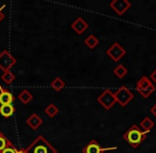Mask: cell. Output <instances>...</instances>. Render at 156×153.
<instances>
[{"label": "cell", "mask_w": 156, "mask_h": 153, "mask_svg": "<svg viewBox=\"0 0 156 153\" xmlns=\"http://www.w3.org/2000/svg\"><path fill=\"white\" fill-rule=\"evenodd\" d=\"M125 53H126V51L119 45V43H114L106 51V54L114 61V62L120 61V59L123 55H125Z\"/></svg>", "instance_id": "obj_7"}, {"label": "cell", "mask_w": 156, "mask_h": 153, "mask_svg": "<svg viewBox=\"0 0 156 153\" xmlns=\"http://www.w3.org/2000/svg\"><path fill=\"white\" fill-rule=\"evenodd\" d=\"M15 113V108L13 104H4L0 105V115L4 118H10Z\"/></svg>", "instance_id": "obj_13"}, {"label": "cell", "mask_w": 156, "mask_h": 153, "mask_svg": "<svg viewBox=\"0 0 156 153\" xmlns=\"http://www.w3.org/2000/svg\"><path fill=\"white\" fill-rule=\"evenodd\" d=\"M27 124L32 129V130L35 131L43 124V119H41L36 113H33V114L27 119Z\"/></svg>", "instance_id": "obj_12"}, {"label": "cell", "mask_w": 156, "mask_h": 153, "mask_svg": "<svg viewBox=\"0 0 156 153\" xmlns=\"http://www.w3.org/2000/svg\"><path fill=\"white\" fill-rule=\"evenodd\" d=\"M45 113H46V115H47L48 117L53 118V117H55V116L58 114V108L55 105V104L50 103L49 105L45 109Z\"/></svg>", "instance_id": "obj_18"}, {"label": "cell", "mask_w": 156, "mask_h": 153, "mask_svg": "<svg viewBox=\"0 0 156 153\" xmlns=\"http://www.w3.org/2000/svg\"><path fill=\"white\" fill-rule=\"evenodd\" d=\"M2 89H3V88H2L1 85H0V93H1V91H2Z\"/></svg>", "instance_id": "obj_27"}, {"label": "cell", "mask_w": 156, "mask_h": 153, "mask_svg": "<svg viewBox=\"0 0 156 153\" xmlns=\"http://www.w3.org/2000/svg\"><path fill=\"white\" fill-rule=\"evenodd\" d=\"M15 100V97L9 89L3 88L2 91L0 93V105H4V104H12Z\"/></svg>", "instance_id": "obj_11"}, {"label": "cell", "mask_w": 156, "mask_h": 153, "mask_svg": "<svg viewBox=\"0 0 156 153\" xmlns=\"http://www.w3.org/2000/svg\"><path fill=\"white\" fill-rule=\"evenodd\" d=\"M114 96H115L116 102H118L121 106H126L127 104H129V102H131L132 100L134 99V94L125 86L120 87V88L114 94Z\"/></svg>", "instance_id": "obj_4"}, {"label": "cell", "mask_w": 156, "mask_h": 153, "mask_svg": "<svg viewBox=\"0 0 156 153\" xmlns=\"http://www.w3.org/2000/svg\"><path fill=\"white\" fill-rule=\"evenodd\" d=\"M1 79H2V81L5 83V84L10 85V84H12V83L15 81V79H16V76H15L14 73H13L12 71L10 70V71H5V73H2Z\"/></svg>", "instance_id": "obj_19"}, {"label": "cell", "mask_w": 156, "mask_h": 153, "mask_svg": "<svg viewBox=\"0 0 156 153\" xmlns=\"http://www.w3.org/2000/svg\"><path fill=\"white\" fill-rule=\"evenodd\" d=\"M88 28V23L82 18V17H78L73 23H71V29L76 32V34H83Z\"/></svg>", "instance_id": "obj_10"}, {"label": "cell", "mask_w": 156, "mask_h": 153, "mask_svg": "<svg viewBox=\"0 0 156 153\" xmlns=\"http://www.w3.org/2000/svg\"><path fill=\"white\" fill-rule=\"evenodd\" d=\"M136 89L144 98H148L155 91V85L148 79V76H144L141 79H139L136 84Z\"/></svg>", "instance_id": "obj_3"}, {"label": "cell", "mask_w": 156, "mask_h": 153, "mask_svg": "<svg viewBox=\"0 0 156 153\" xmlns=\"http://www.w3.org/2000/svg\"><path fill=\"white\" fill-rule=\"evenodd\" d=\"M17 153H27V152H26L25 149H20V150H18V151H17Z\"/></svg>", "instance_id": "obj_26"}, {"label": "cell", "mask_w": 156, "mask_h": 153, "mask_svg": "<svg viewBox=\"0 0 156 153\" xmlns=\"http://www.w3.org/2000/svg\"><path fill=\"white\" fill-rule=\"evenodd\" d=\"M12 144V141H10V139L6 138V136H4L3 133L0 132V152L2 151V150H4L6 147H8L9 145H11Z\"/></svg>", "instance_id": "obj_21"}, {"label": "cell", "mask_w": 156, "mask_h": 153, "mask_svg": "<svg viewBox=\"0 0 156 153\" xmlns=\"http://www.w3.org/2000/svg\"><path fill=\"white\" fill-rule=\"evenodd\" d=\"M50 86H51L55 91H61L64 87L66 86V84H65V82H64L62 79L58 78V76H56V78L53 79V80H52V82L50 83Z\"/></svg>", "instance_id": "obj_16"}, {"label": "cell", "mask_w": 156, "mask_h": 153, "mask_svg": "<svg viewBox=\"0 0 156 153\" xmlns=\"http://www.w3.org/2000/svg\"><path fill=\"white\" fill-rule=\"evenodd\" d=\"M2 8H4V5L2 6ZM2 8H0V23H1V21H2V20H3V19H4V14H3V13L1 12V11H2Z\"/></svg>", "instance_id": "obj_25"}, {"label": "cell", "mask_w": 156, "mask_h": 153, "mask_svg": "<svg viewBox=\"0 0 156 153\" xmlns=\"http://www.w3.org/2000/svg\"><path fill=\"white\" fill-rule=\"evenodd\" d=\"M150 112H151V113H152V114H153V115H154V116H155V117H156V103L154 104V105H153V106H152V108H151Z\"/></svg>", "instance_id": "obj_24"}, {"label": "cell", "mask_w": 156, "mask_h": 153, "mask_svg": "<svg viewBox=\"0 0 156 153\" xmlns=\"http://www.w3.org/2000/svg\"><path fill=\"white\" fill-rule=\"evenodd\" d=\"M114 73H115V76H117V78L122 79L127 75V69L125 68L124 65L119 64L115 69H114Z\"/></svg>", "instance_id": "obj_20"}, {"label": "cell", "mask_w": 156, "mask_h": 153, "mask_svg": "<svg viewBox=\"0 0 156 153\" xmlns=\"http://www.w3.org/2000/svg\"><path fill=\"white\" fill-rule=\"evenodd\" d=\"M25 150L27 153H58V150L44 136H38Z\"/></svg>", "instance_id": "obj_2"}, {"label": "cell", "mask_w": 156, "mask_h": 153, "mask_svg": "<svg viewBox=\"0 0 156 153\" xmlns=\"http://www.w3.org/2000/svg\"><path fill=\"white\" fill-rule=\"evenodd\" d=\"M84 43H85V45L89 48V49H94V48H96L97 46L99 45V39L97 38L94 35H93V34H90V35L87 36V37L85 38Z\"/></svg>", "instance_id": "obj_17"}, {"label": "cell", "mask_w": 156, "mask_h": 153, "mask_svg": "<svg viewBox=\"0 0 156 153\" xmlns=\"http://www.w3.org/2000/svg\"><path fill=\"white\" fill-rule=\"evenodd\" d=\"M147 134L148 133L144 132L140 128H138L136 124H133L131 128L127 130V132H125L123 134L124 141H126L129 143V145L132 148H138V146L147 138Z\"/></svg>", "instance_id": "obj_1"}, {"label": "cell", "mask_w": 156, "mask_h": 153, "mask_svg": "<svg viewBox=\"0 0 156 153\" xmlns=\"http://www.w3.org/2000/svg\"><path fill=\"white\" fill-rule=\"evenodd\" d=\"M98 102L105 109V110H111L113 105L116 103V99L114 93L111 89H105L101 93V95L98 97Z\"/></svg>", "instance_id": "obj_6"}, {"label": "cell", "mask_w": 156, "mask_h": 153, "mask_svg": "<svg viewBox=\"0 0 156 153\" xmlns=\"http://www.w3.org/2000/svg\"><path fill=\"white\" fill-rule=\"evenodd\" d=\"M150 78H151V80H152L153 82H155V83H156V70H154L152 73H151Z\"/></svg>", "instance_id": "obj_23"}, {"label": "cell", "mask_w": 156, "mask_h": 153, "mask_svg": "<svg viewBox=\"0 0 156 153\" xmlns=\"http://www.w3.org/2000/svg\"><path fill=\"white\" fill-rule=\"evenodd\" d=\"M17 151H18V150L15 148V146L13 145V144H11V145H9L5 149L2 150L0 153H17Z\"/></svg>", "instance_id": "obj_22"}, {"label": "cell", "mask_w": 156, "mask_h": 153, "mask_svg": "<svg viewBox=\"0 0 156 153\" xmlns=\"http://www.w3.org/2000/svg\"><path fill=\"white\" fill-rule=\"evenodd\" d=\"M18 99L23 104H28L33 99V95L28 89H23L18 95Z\"/></svg>", "instance_id": "obj_14"}, {"label": "cell", "mask_w": 156, "mask_h": 153, "mask_svg": "<svg viewBox=\"0 0 156 153\" xmlns=\"http://www.w3.org/2000/svg\"><path fill=\"white\" fill-rule=\"evenodd\" d=\"M153 126H154V122H153L152 120H151V118H149V117H146L141 122H140V128H141V130L146 133L150 132V131L152 130Z\"/></svg>", "instance_id": "obj_15"}, {"label": "cell", "mask_w": 156, "mask_h": 153, "mask_svg": "<svg viewBox=\"0 0 156 153\" xmlns=\"http://www.w3.org/2000/svg\"><path fill=\"white\" fill-rule=\"evenodd\" d=\"M16 59L8 51V50H2L0 53V69L3 73L10 71L11 68L16 64Z\"/></svg>", "instance_id": "obj_5"}, {"label": "cell", "mask_w": 156, "mask_h": 153, "mask_svg": "<svg viewBox=\"0 0 156 153\" xmlns=\"http://www.w3.org/2000/svg\"><path fill=\"white\" fill-rule=\"evenodd\" d=\"M109 6L117 13L118 15H123L129 8H131V3L127 0H113L109 3Z\"/></svg>", "instance_id": "obj_9"}, {"label": "cell", "mask_w": 156, "mask_h": 153, "mask_svg": "<svg viewBox=\"0 0 156 153\" xmlns=\"http://www.w3.org/2000/svg\"><path fill=\"white\" fill-rule=\"evenodd\" d=\"M111 150H117V147L102 148L98 141L93 139L83 148V153H104L105 151H111Z\"/></svg>", "instance_id": "obj_8"}]
</instances>
